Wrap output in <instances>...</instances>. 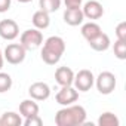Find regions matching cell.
Wrapping results in <instances>:
<instances>
[{"mask_svg":"<svg viewBox=\"0 0 126 126\" xmlns=\"http://www.w3.org/2000/svg\"><path fill=\"white\" fill-rule=\"evenodd\" d=\"M65 8H80L83 0H64Z\"/></svg>","mask_w":126,"mask_h":126,"instance_id":"obj_25","label":"cell"},{"mask_svg":"<svg viewBox=\"0 0 126 126\" xmlns=\"http://www.w3.org/2000/svg\"><path fill=\"white\" fill-rule=\"evenodd\" d=\"M0 126H2V122H0Z\"/></svg>","mask_w":126,"mask_h":126,"instance_id":"obj_28","label":"cell"},{"mask_svg":"<svg viewBox=\"0 0 126 126\" xmlns=\"http://www.w3.org/2000/svg\"><path fill=\"white\" fill-rule=\"evenodd\" d=\"M94 85L96 86V89H98L99 94L110 95L116 89L117 80H116V76L111 71H102V73L98 74V77L95 79V83Z\"/></svg>","mask_w":126,"mask_h":126,"instance_id":"obj_4","label":"cell"},{"mask_svg":"<svg viewBox=\"0 0 126 126\" xmlns=\"http://www.w3.org/2000/svg\"><path fill=\"white\" fill-rule=\"evenodd\" d=\"M98 125H99V126H119V125H120V120H119V117H117L114 113L105 111V113H102V114L99 116Z\"/></svg>","mask_w":126,"mask_h":126,"instance_id":"obj_18","label":"cell"},{"mask_svg":"<svg viewBox=\"0 0 126 126\" xmlns=\"http://www.w3.org/2000/svg\"><path fill=\"white\" fill-rule=\"evenodd\" d=\"M55 80L59 86H71L74 80V71L70 67H58L55 71Z\"/></svg>","mask_w":126,"mask_h":126,"instance_id":"obj_12","label":"cell"},{"mask_svg":"<svg viewBox=\"0 0 126 126\" xmlns=\"http://www.w3.org/2000/svg\"><path fill=\"white\" fill-rule=\"evenodd\" d=\"M19 36V27L14 19L0 21V37L5 40H15Z\"/></svg>","mask_w":126,"mask_h":126,"instance_id":"obj_8","label":"cell"},{"mask_svg":"<svg viewBox=\"0 0 126 126\" xmlns=\"http://www.w3.org/2000/svg\"><path fill=\"white\" fill-rule=\"evenodd\" d=\"M16 2H19V3H30V2H33V0H16Z\"/></svg>","mask_w":126,"mask_h":126,"instance_id":"obj_27","label":"cell"},{"mask_svg":"<svg viewBox=\"0 0 126 126\" xmlns=\"http://www.w3.org/2000/svg\"><path fill=\"white\" fill-rule=\"evenodd\" d=\"M86 122V110L82 105L70 104L61 108L55 114L56 126H80Z\"/></svg>","mask_w":126,"mask_h":126,"instance_id":"obj_1","label":"cell"},{"mask_svg":"<svg viewBox=\"0 0 126 126\" xmlns=\"http://www.w3.org/2000/svg\"><path fill=\"white\" fill-rule=\"evenodd\" d=\"M12 0H0V14H5L11 9Z\"/></svg>","mask_w":126,"mask_h":126,"instance_id":"obj_24","label":"cell"},{"mask_svg":"<svg viewBox=\"0 0 126 126\" xmlns=\"http://www.w3.org/2000/svg\"><path fill=\"white\" fill-rule=\"evenodd\" d=\"M25 53L27 50L24 49V46L21 43H11L6 46L5 52H3V58L12 65H18L21 62H24L25 59Z\"/></svg>","mask_w":126,"mask_h":126,"instance_id":"obj_5","label":"cell"},{"mask_svg":"<svg viewBox=\"0 0 126 126\" xmlns=\"http://www.w3.org/2000/svg\"><path fill=\"white\" fill-rule=\"evenodd\" d=\"M113 50H114V56L117 59H126V42L123 40H116L114 42V46H113Z\"/></svg>","mask_w":126,"mask_h":126,"instance_id":"obj_20","label":"cell"},{"mask_svg":"<svg viewBox=\"0 0 126 126\" xmlns=\"http://www.w3.org/2000/svg\"><path fill=\"white\" fill-rule=\"evenodd\" d=\"M12 77L8 73H2L0 71V94H5L8 91H11L12 88Z\"/></svg>","mask_w":126,"mask_h":126,"instance_id":"obj_21","label":"cell"},{"mask_svg":"<svg viewBox=\"0 0 126 126\" xmlns=\"http://www.w3.org/2000/svg\"><path fill=\"white\" fill-rule=\"evenodd\" d=\"M61 3H62V0H39L40 9L45 11V12H47V14L56 12L61 8Z\"/></svg>","mask_w":126,"mask_h":126,"instance_id":"obj_19","label":"cell"},{"mask_svg":"<svg viewBox=\"0 0 126 126\" xmlns=\"http://www.w3.org/2000/svg\"><path fill=\"white\" fill-rule=\"evenodd\" d=\"M82 12H83V16L88 19H99L104 15V8L98 0H89L82 8Z\"/></svg>","mask_w":126,"mask_h":126,"instance_id":"obj_10","label":"cell"},{"mask_svg":"<svg viewBox=\"0 0 126 126\" xmlns=\"http://www.w3.org/2000/svg\"><path fill=\"white\" fill-rule=\"evenodd\" d=\"M31 21H33L34 28H37V30H45V28H47V27L50 25L49 14H47V12H45V11H42V9H39L37 12H34V14H33Z\"/></svg>","mask_w":126,"mask_h":126,"instance_id":"obj_14","label":"cell"},{"mask_svg":"<svg viewBox=\"0 0 126 126\" xmlns=\"http://www.w3.org/2000/svg\"><path fill=\"white\" fill-rule=\"evenodd\" d=\"M95 83V76L91 70H80L77 74H74L73 85L79 92H88Z\"/></svg>","mask_w":126,"mask_h":126,"instance_id":"obj_6","label":"cell"},{"mask_svg":"<svg viewBox=\"0 0 126 126\" xmlns=\"http://www.w3.org/2000/svg\"><path fill=\"white\" fill-rule=\"evenodd\" d=\"M3 62H5V58H3V52H2V49H0V70L3 68Z\"/></svg>","mask_w":126,"mask_h":126,"instance_id":"obj_26","label":"cell"},{"mask_svg":"<svg viewBox=\"0 0 126 126\" xmlns=\"http://www.w3.org/2000/svg\"><path fill=\"white\" fill-rule=\"evenodd\" d=\"M39 104L31 98V99H24L19 104V113L22 117H30L34 114H39Z\"/></svg>","mask_w":126,"mask_h":126,"instance_id":"obj_15","label":"cell"},{"mask_svg":"<svg viewBox=\"0 0 126 126\" xmlns=\"http://www.w3.org/2000/svg\"><path fill=\"white\" fill-rule=\"evenodd\" d=\"M42 59L45 64L47 65H55L59 62V59L62 58L65 52V42L59 36H50L45 40V43H42Z\"/></svg>","mask_w":126,"mask_h":126,"instance_id":"obj_2","label":"cell"},{"mask_svg":"<svg viewBox=\"0 0 126 126\" xmlns=\"http://www.w3.org/2000/svg\"><path fill=\"white\" fill-rule=\"evenodd\" d=\"M79 99V91L71 85V86H61V89L58 91V94L55 95V101L59 105H70L74 104Z\"/></svg>","mask_w":126,"mask_h":126,"instance_id":"obj_7","label":"cell"},{"mask_svg":"<svg viewBox=\"0 0 126 126\" xmlns=\"http://www.w3.org/2000/svg\"><path fill=\"white\" fill-rule=\"evenodd\" d=\"M85 16L82 8H67L64 11V22L70 27H77L83 22Z\"/></svg>","mask_w":126,"mask_h":126,"instance_id":"obj_11","label":"cell"},{"mask_svg":"<svg viewBox=\"0 0 126 126\" xmlns=\"http://www.w3.org/2000/svg\"><path fill=\"white\" fill-rule=\"evenodd\" d=\"M116 37L119 39V40H123V42H126V22L125 21H122V22H119L117 24V27H116Z\"/></svg>","mask_w":126,"mask_h":126,"instance_id":"obj_23","label":"cell"},{"mask_svg":"<svg viewBox=\"0 0 126 126\" xmlns=\"http://www.w3.org/2000/svg\"><path fill=\"white\" fill-rule=\"evenodd\" d=\"M28 95L34 101H46L50 96V88L45 82H36L28 88Z\"/></svg>","mask_w":126,"mask_h":126,"instance_id":"obj_9","label":"cell"},{"mask_svg":"<svg viewBox=\"0 0 126 126\" xmlns=\"http://www.w3.org/2000/svg\"><path fill=\"white\" fill-rule=\"evenodd\" d=\"M88 43H89V46H91L94 50H96V52H104V50H107V49L110 47V45H111L108 34H105V33H102V31H101L96 37H94L92 40H89Z\"/></svg>","mask_w":126,"mask_h":126,"instance_id":"obj_13","label":"cell"},{"mask_svg":"<svg viewBox=\"0 0 126 126\" xmlns=\"http://www.w3.org/2000/svg\"><path fill=\"white\" fill-rule=\"evenodd\" d=\"M0 122H2V126H21L22 120L21 116L15 111H6L2 114L0 117Z\"/></svg>","mask_w":126,"mask_h":126,"instance_id":"obj_17","label":"cell"},{"mask_svg":"<svg viewBox=\"0 0 126 126\" xmlns=\"http://www.w3.org/2000/svg\"><path fill=\"white\" fill-rule=\"evenodd\" d=\"M101 31H102V30H101V27H99L96 22H94V21L83 24V25H82V30H80L82 36H83L88 42H89V40H92L94 37H96Z\"/></svg>","mask_w":126,"mask_h":126,"instance_id":"obj_16","label":"cell"},{"mask_svg":"<svg viewBox=\"0 0 126 126\" xmlns=\"http://www.w3.org/2000/svg\"><path fill=\"white\" fill-rule=\"evenodd\" d=\"M19 42H21V45L24 46L25 50H34L39 46H42V43H43V34L37 28H28V30H25L21 34Z\"/></svg>","mask_w":126,"mask_h":126,"instance_id":"obj_3","label":"cell"},{"mask_svg":"<svg viewBox=\"0 0 126 126\" xmlns=\"http://www.w3.org/2000/svg\"><path fill=\"white\" fill-rule=\"evenodd\" d=\"M42 125H43V120L39 114L25 117V120H24V126H42Z\"/></svg>","mask_w":126,"mask_h":126,"instance_id":"obj_22","label":"cell"}]
</instances>
